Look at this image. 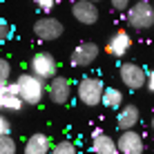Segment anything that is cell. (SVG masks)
I'll list each match as a JSON object with an SVG mask.
<instances>
[{"instance_id": "cell-1", "label": "cell", "mask_w": 154, "mask_h": 154, "mask_svg": "<svg viewBox=\"0 0 154 154\" xmlns=\"http://www.w3.org/2000/svg\"><path fill=\"white\" fill-rule=\"evenodd\" d=\"M14 85H16L18 96H20V100H23L25 105H38V103H42V98H45V94H47L45 81L36 78L34 74H29V72L20 74Z\"/></svg>"}, {"instance_id": "cell-2", "label": "cell", "mask_w": 154, "mask_h": 154, "mask_svg": "<svg viewBox=\"0 0 154 154\" xmlns=\"http://www.w3.org/2000/svg\"><path fill=\"white\" fill-rule=\"evenodd\" d=\"M103 81L96 76H85L78 81L76 85V96L81 100L83 105H87V107H96L100 105V100H103Z\"/></svg>"}, {"instance_id": "cell-3", "label": "cell", "mask_w": 154, "mask_h": 154, "mask_svg": "<svg viewBox=\"0 0 154 154\" xmlns=\"http://www.w3.org/2000/svg\"><path fill=\"white\" fill-rule=\"evenodd\" d=\"M127 25L134 29H150L154 27V7L150 0H136L127 9Z\"/></svg>"}, {"instance_id": "cell-4", "label": "cell", "mask_w": 154, "mask_h": 154, "mask_svg": "<svg viewBox=\"0 0 154 154\" xmlns=\"http://www.w3.org/2000/svg\"><path fill=\"white\" fill-rule=\"evenodd\" d=\"M56 58L49 54V51H36L29 60V74H34L40 81H49V78L56 76Z\"/></svg>"}, {"instance_id": "cell-5", "label": "cell", "mask_w": 154, "mask_h": 154, "mask_svg": "<svg viewBox=\"0 0 154 154\" xmlns=\"http://www.w3.org/2000/svg\"><path fill=\"white\" fill-rule=\"evenodd\" d=\"M121 81H123V85L127 89H141L145 87V81H147V69H143V67L139 65V63H123L121 65Z\"/></svg>"}, {"instance_id": "cell-6", "label": "cell", "mask_w": 154, "mask_h": 154, "mask_svg": "<svg viewBox=\"0 0 154 154\" xmlns=\"http://www.w3.org/2000/svg\"><path fill=\"white\" fill-rule=\"evenodd\" d=\"M34 36L40 40H56L63 36V23L54 16H42L34 23Z\"/></svg>"}, {"instance_id": "cell-7", "label": "cell", "mask_w": 154, "mask_h": 154, "mask_svg": "<svg viewBox=\"0 0 154 154\" xmlns=\"http://www.w3.org/2000/svg\"><path fill=\"white\" fill-rule=\"evenodd\" d=\"M47 96H49L51 103L56 105H65L72 96V85L65 76H54L49 81V87H47Z\"/></svg>"}, {"instance_id": "cell-8", "label": "cell", "mask_w": 154, "mask_h": 154, "mask_svg": "<svg viewBox=\"0 0 154 154\" xmlns=\"http://www.w3.org/2000/svg\"><path fill=\"white\" fill-rule=\"evenodd\" d=\"M98 51L100 49H98L96 42H81V45L72 51L69 63L74 67H87V65H92V63L98 58Z\"/></svg>"}, {"instance_id": "cell-9", "label": "cell", "mask_w": 154, "mask_h": 154, "mask_svg": "<svg viewBox=\"0 0 154 154\" xmlns=\"http://www.w3.org/2000/svg\"><path fill=\"white\" fill-rule=\"evenodd\" d=\"M130 47H132V36L127 34L125 29H119L116 34H112V38L107 40L105 51H107L109 56H114V58H123L127 51H130Z\"/></svg>"}, {"instance_id": "cell-10", "label": "cell", "mask_w": 154, "mask_h": 154, "mask_svg": "<svg viewBox=\"0 0 154 154\" xmlns=\"http://www.w3.org/2000/svg\"><path fill=\"white\" fill-rule=\"evenodd\" d=\"M119 152L121 154H143L145 150V143H143V136L139 132L130 130V132H121L119 136Z\"/></svg>"}, {"instance_id": "cell-11", "label": "cell", "mask_w": 154, "mask_h": 154, "mask_svg": "<svg viewBox=\"0 0 154 154\" xmlns=\"http://www.w3.org/2000/svg\"><path fill=\"white\" fill-rule=\"evenodd\" d=\"M72 14L81 25H94L98 20V7L89 0H76L72 5Z\"/></svg>"}, {"instance_id": "cell-12", "label": "cell", "mask_w": 154, "mask_h": 154, "mask_svg": "<svg viewBox=\"0 0 154 154\" xmlns=\"http://www.w3.org/2000/svg\"><path fill=\"white\" fill-rule=\"evenodd\" d=\"M139 119H141L139 107L132 105V103H127V105H123V107L119 109V114H116V127H119L121 132H130V130L136 127Z\"/></svg>"}, {"instance_id": "cell-13", "label": "cell", "mask_w": 154, "mask_h": 154, "mask_svg": "<svg viewBox=\"0 0 154 154\" xmlns=\"http://www.w3.org/2000/svg\"><path fill=\"white\" fill-rule=\"evenodd\" d=\"M23 100L18 96V89H16L14 83L5 85V87H0V109H5V112H20L23 109Z\"/></svg>"}, {"instance_id": "cell-14", "label": "cell", "mask_w": 154, "mask_h": 154, "mask_svg": "<svg viewBox=\"0 0 154 154\" xmlns=\"http://www.w3.org/2000/svg\"><path fill=\"white\" fill-rule=\"evenodd\" d=\"M92 152L94 154H121L119 143L109 134H103V130H94L92 134Z\"/></svg>"}, {"instance_id": "cell-15", "label": "cell", "mask_w": 154, "mask_h": 154, "mask_svg": "<svg viewBox=\"0 0 154 154\" xmlns=\"http://www.w3.org/2000/svg\"><path fill=\"white\" fill-rule=\"evenodd\" d=\"M51 152V141L47 134H31L23 147V154H49Z\"/></svg>"}, {"instance_id": "cell-16", "label": "cell", "mask_w": 154, "mask_h": 154, "mask_svg": "<svg viewBox=\"0 0 154 154\" xmlns=\"http://www.w3.org/2000/svg\"><path fill=\"white\" fill-rule=\"evenodd\" d=\"M100 103H103L107 109H121L123 107V94H121V89H116V87H105Z\"/></svg>"}, {"instance_id": "cell-17", "label": "cell", "mask_w": 154, "mask_h": 154, "mask_svg": "<svg viewBox=\"0 0 154 154\" xmlns=\"http://www.w3.org/2000/svg\"><path fill=\"white\" fill-rule=\"evenodd\" d=\"M49 154H78V150H76V145H74L72 141H67V139H65V141L54 143Z\"/></svg>"}, {"instance_id": "cell-18", "label": "cell", "mask_w": 154, "mask_h": 154, "mask_svg": "<svg viewBox=\"0 0 154 154\" xmlns=\"http://www.w3.org/2000/svg\"><path fill=\"white\" fill-rule=\"evenodd\" d=\"M9 83H11V65H9V60L0 58V87H5Z\"/></svg>"}, {"instance_id": "cell-19", "label": "cell", "mask_w": 154, "mask_h": 154, "mask_svg": "<svg viewBox=\"0 0 154 154\" xmlns=\"http://www.w3.org/2000/svg\"><path fill=\"white\" fill-rule=\"evenodd\" d=\"M0 154H16V141L11 136H2L0 139Z\"/></svg>"}, {"instance_id": "cell-20", "label": "cell", "mask_w": 154, "mask_h": 154, "mask_svg": "<svg viewBox=\"0 0 154 154\" xmlns=\"http://www.w3.org/2000/svg\"><path fill=\"white\" fill-rule=\"evenodd\" d=\"M2 136H11V123H9L7 116L0 114V139Z\"/></svg>"}, {"instance_id": "cell-21", "label": "cell", "mask_w": 154, "mask_h": 154, "mask_svg": "<svg viewBox=\"0 0 154 154\" xmlns=\"http://www.w3.org/2000/svg\"><path fill=\"white\" fill-rule=\"evenodd\" d=\"M9 36H11V25H9L5 18H0V42L7 40Z\"/></svg>"}, {"instance_id": "cell-22", "label": "cell", "mask_w": 154, "mask_h": 154, "mask_svg": "<svg viewBox=\"0 0 154 154\" xmlns=\"http://www.w3.org/2000/svg\"><path fill=\"white\" fill-rule=\"evenodd\" d=\"M34 2H36V5H38V7L42 9V11H47V14H49V11H51V9H54V5H56V0H34Z\"/></svg>"}, {"instance_id": "cell-23", "label": "cell", "mask_w": 154, "mask_h": 154, "mask_svg": "<svg viewBox=\"0 0 154 154\" xmlns=\"http://www.w3.org/2000/svg\"><path fill=\"white\" fill-rule=\"evenodd\" d=\"M109 2H112V7L116 11H127L130 9V0H109Z\"/></svg>"}, {"instance_id": "cell-24", "label": "cell", "mask_w": 154, "mask_h": 154, "mask_svg": "<svg viewBox=\"0 0 154 154\" xmlns=\"http://www.w3.org/2000/svg\"><path fill=\"white\" fill-rule=\"evenodd\" d=\"M145 87L150 89V92H154V69L147 72V81H145Z\"/></svg>"}, {"instance_id": "cell-25", "label": "cell", "mask_w": 154, "mask_h": 154, "mask_svg": "<svg viewBox=\"0 0 154 154\" xmlns=\"http://www.w3.org/2000/svg\"><path fill=\"white\" fill-rule=\"evenodd\" d=\"M152 132H154V119H152Z\"/></svg>"}, {"instance_id": "cell-26", "label": "cell", "mask_w": 154, "mask_h": 154, "mask_svg": "<svg viewBox=\"0 0 154 154\" xmlns=\"http://www.w3.org/2000/svg\"><path fill=\"white\" fill-rule=\"evenodd\" d=\"M89 2H94V5H96V2H98V0H89Z\"/></svg>"}]
</instances>
